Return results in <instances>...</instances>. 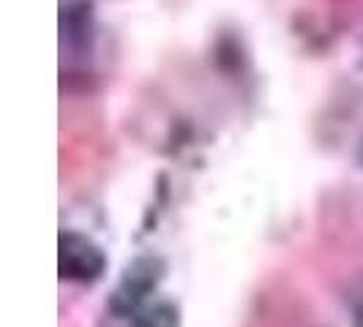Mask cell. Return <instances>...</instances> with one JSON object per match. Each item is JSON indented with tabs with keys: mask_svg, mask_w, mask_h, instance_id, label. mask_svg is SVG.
Listing matches in <instances>:
<instances>
[{
	"mask_svg": "<svg viewBox=\"0 0 363 327\" xmlns=\"http://www.w3.org/2000/svg\"><path fill=\"white\" fill-rule=\"evenodd\" d=\"M164 278V262L159 256H137L121 275L109 297V311L118 319H134L147 306V297L159 289Z\"/></svg>",
	"mask_w": 363,
	"mask_h": 327,
	"instance_id": "cell-1",
	"label": "cell"
},
{
	"mask_svg": "<svg viewBox=\"0 0 363 327\" xmlns=\"http://www.w3.org/2000/svg\"><path fill=\"white\" fill-rule=\"evenodd\" d=\"M57 272H60V281L91 287L104 278L107 256L91 237L66 229L57 237Z\"/></svg>",
	"mask_w": 363,
	"mask_h": 327,
	"instance_id": "cell-2",
	"label": "cell"
},
{
	"mask_svg": "<svg viewBox=\"0 0 363 327\" xmlns=\"http://www.w3.org/2000/svg\"><path fill=\"white\" fill-rule=\"evenodd\" d=\"M93 14L91 3L85 0H66L63 14H60V30H63V44L69 47H85L93 33Z\"/></svg>",
	"mask_w": 363,
	"mask_h": 327,
	"instance_id": "cell-3",
	"label": "cell"
},
{
	"mask_svg": "<svg viewBox=\"0 0 363 327\" xmlns=\"http://www.w3.org/2000/svg\"><path fill=\"white\" fill-rule=\"evenodd\" d=\"M131 327H181V309L169 300L147 303L145 309L131 319Z\"/></svg>",
	"mask_w": 363,
	"mask_h": 327,
	"instance_id": "cell-4",
	"label": "cell"
},
{
	"mask_svg": "<svg viewBox=\"0 0 363 327\" xmlns=\"http://www.w3.org/2000/svg\"><path fill=\"white\" fill-rule=\"evenodd\" d=\"M350 325L363 327V284L355 289L352 300H350Z\"/></svg>",
	"mask_w": 363,
	"mask_h": 327,
	"instance_id": "cell-5",
	"label": "cell"
}]
</instances>
